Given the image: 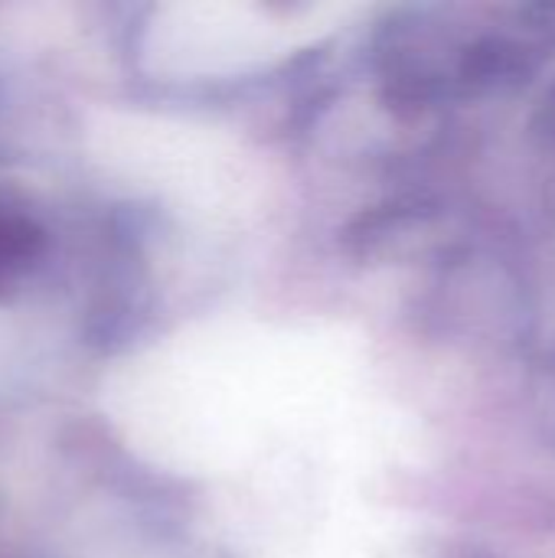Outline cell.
I'll return each mask as SVG.
<instances>
[{
	"instance_id": "1",
	"label": "cell",
	"mask_w": 555,
	"mask_h": 558,
	"mask_svg": "<svg viewBox=\"0 0 555 558\" xmlns=\"http://www.w3.org/2000/svg\"><path fill=\"white\" fill-rule=\"evenodd\" d=\"M39 229L26 216L0 209V294L23 278L29 262L39 255Z\"/></svg>"
},
{
	"instance_id": "2",
	"label": "cell",
	"mask_w": 555,
	"mask_h": 558,
	"mask_svg": "<svg viewBox=\"0 0 555 558\" xmlns=\"http://www.w3.org/2000/svg\"><path fill=\"white\" fill-rule=\"evenodd\" d=\"M530 137L536 144V154L553 163L555 170V82L550 85V92L543 95L540 108L533 111V121H530ZM555 180V173H553Z\"/></svg>"
},
{
	"instance_id": "3",
	"label": "cell",
	"mask_w": 555,
	"mask_h": 558,
	"mask_svg": "<svg viewBox=\"0 0 555 558\" xmlns=\"http://www.w3.org/2000/svg\"><path fill=\"white\" fill-rule=\"evenodd\" d=\"M442 558H500L494 556L491 549H484V546H468V543H455V546H448Z\"/></svg>"
}]
</instances>
